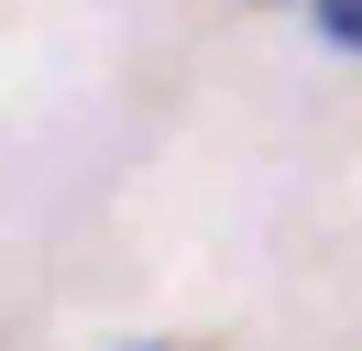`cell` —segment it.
Here are the masks:
<instances>
[{
  "label": "cell",
  "mask_w": 362,
  "mask_h": 351,
  "mask_svg": "<svg viewBox=\"0 0 362 351\" xmlns=\"http://www.w3.org/2000/svg\"><path fill=\"white\" fill-rule=\"evenodd\" d=\"M318 33H329L340 55H362V0H318Z\"/></svg>",
  "instance_id": "1"
},
{
  "label": "cell",
  "mask_w": 362,
  "mask_h": 351,
  "mask_svg": "<svg viewBox=\"0 0 362 351\" xmlns=\"http://www.w3.org/2000/svg\"><path fill=\"white\" fill-rule=\"evenodd\" d=\"M132 351H187V340H132Z\"/></svg>",
  "instance_id": "2"
}]
</instances>
